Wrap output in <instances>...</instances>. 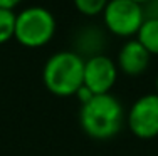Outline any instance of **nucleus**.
I'll list each match as a JSON object with an SVG mask.
<instances>
[{
    "mask_svg": "<svg viewBox=\"0 0 158 156\" xmlns=\"http://www.w3.org/2000/svg\"><path fill=\"white\" fill-rule=\"evenodd\" d=\"M15 32V10L0 9V46L14 39Z\"/></svg>",
    "mask_w": 158,
    "mask_h": 156,
    "instance_id": "10",
    "label": "nucleus"
},
{
    "mask_svg": "<svg viewBox=\"0 0 158 156\" xmlns=\"http://www.w3.org/2000/svg\"><path fill=\"white\" fill-rule=\"evenodd\" d=\"M133 2H136V3H140V5L145 7L146 3H148V2H152V0H133Z\"/></svg>",
    "mask_w": 158,
    "mask_h": 156,
    "instance_id": "14",
    "label": "nucleus"
},
{
    "mask_svg": "<svg viewBox=\"0 0 158 156\" xmlns=\"http://www.w3.org/2000/svg\"><path fill=\"white\" fill-rule=\"evenodd\" d=\"M108 2L110 0H73V5L81 15H84L88 18H94L103 14Z\"/></svg>",
    "mask_w": 158,
    "mask_h": 156,
    "instance_id": "11",
    "label": "nucleus"
},
{
    "mask_svg": "<svg viewBox=\"0 0 158 156\" xmlns=\"http://www.w3.org/2000/svg\"><path fill=\"white\" fill-rule=\"evenodd\" d=\"M118 72L119 69L116 61H113L106 54L88 57L84 59L82 86H86L93 94H108L118 81Z\"/></svg>",
    "mask_w": 158,
    "mask_h": 156,
    "instance_id": "6",
    "label": "nucleus"
},
{
    "mask_svg": "<svg viewBox=\"0 0 158 156\" xmlns=\"http://www.w3.org/2000/svg\"><path fill=\"white\" fill-rule=\"evenodd\" d=\"M57 22L54 14L46 7L31 5L15 12L14 39L27 49L44 47L54 39Z\"/></svg>",
    "mask_w": 158,
    "mask_h": 156,
    "instance_id": "3",
    "label": "nucleus"
},
{
    "mask_svg": "<svg viewBox=\"0 0 158 156\" xmlns=\"http://www.w3.org/2000/svg\"><path fill=\"white\" fill-rule=\"evenodd\" d=\"M108 44V32L104 27L96 24H88L77 29L73 37V50L77 52L82 59L93 55L104 54V47Z\"/></svg>",
    "mask_w": 158,
    "mask_h": 156,
    "instance_id": "8",
    "label": "nucleus"
},
{
    "mask_svg": "<svg viewBox=\"0 0 158 156\" xmlns=\"http://www.w3.org/2000/svg\"><path fill=\"white\" fill-rule=\"evenodd\" d=\"M101 17L108 34L121 39L136 37L146 18L143 5L133 0H110Z\"/></svg>",
    "mask_w": 158,
    "mask_h": 156,
    "instance_id": "4",
    "label": "nucleus"
},
{
    "mask_svg": "<svg viewBox=\"0 0 158 156\" xmlns=\"http://www.w3.org/2000/svg\"><path fill=\"white\" fill-rule=\"evenodd\" d=\"M156 92H158V76H156Z\"/></svg>",
    "mask_w": 158,
    "mask_h": 156,
    "instance_id": "15",
    "label": "nucleus"
},
{
    "mask_svg": "<svg viewBox=\"0 0 158 156\" xmlns=\"http://www.w3.org/2000/svg\"><path fill=\"white\" fill-rule=\"evenodd\" d=\"M79 121L88 136L94 139H110L119 133L125 113L121 102L111 92L94 94L88 102L81 104Z\"/></svg>",
    "mask_w": 158,
    "mask_h": 156,
    "instance_id": "1",
    "label": "nucleus"
},
{
    "mask_svg": "<svg viewBox=\"0 0 158 156\" xmlns=\"http://www.w3.org/2000/svg\"><path fill=\"white\" fill-rule=\"evenodd\" d=\"M24 0H0V9H10V10H15Z\"/></svg>",
    "mask_w": 158,
    "mask_h": 156,
    "instance_id": "13",
    "label": "nucleus"
},
{
    "mask_svg": "<svg viewBox=\"0 0 158 156\" xmlns=\"http://www.w3.org/2000/svg\"><path fill=\"white\" fill-rule=\"evenodd\" d=\"M84 59L74 50L54 52L46 61L42 81L49 92L59 98L74 96L82 86Z\"/></svg>",
    "mask_w": 158,
    "mask_h": 156,
    "instance_id": "2",
    "label": "nucleus"
},
{
    "mask_svg": "<svg viewBox=\"0 0 158 156\" xmlns=\"http://www.w3.org/2000/svg\"><path fill=\"white\" fill-rule=\"evenodd\" d=\"M152 55L150 52L141 46V42L135 37V39H128L121 46L116 55V66L125 76L136 77L141 76L150 66Z\"/></svg>",
    "mask_w": 158,
    "mask_h": 156,
    "instance_id": "7",
    "label": "nucleus"
},
{
    "mask_svg": "<svg viewBox=\"0 0 158 156\" xmlns=\"http://www.w3.org/2000/svg\"><path fill=\"white\" fill-rule=\"evenodd\" d=\"M143 9H145V15L146 17L158 18V0H152V2H148Z\"/></svg>",
    "mask_w": 158,
    "mask_h": 156,
    "instance_id": "12",
    "label": "nucleus"
},
{
    "mask_svg": "<svg viewBox=\"0 0 158 156\" xmlns=\"http://www.w3.org/2000/svg\"><path fill=\"white\" fill-rule=\"evenodd\" d=\"M136 39L150 52V55H158V18L146 17L136 34Z\"/></svg>",
    "mask_w": 158,
    "mask_h": 156,
    "instance_id": "9",
    "label": "nucleus"
},
{
    "mask_svg": "<svg viewBox=\"0 0 158 156\" xmlns=\"http://www.w3.org/2000/svg\"><path fill=\"white\" fill-rule=\"evenodd\" d=\"M128 128L136 138L152 139L158 136V92H150L133 102L126 116Z\"/></svg>",
    "mask_w": 158,
    "mask_h": 156,
    "instance_id": "5",
    "label": "nucleus"
}]
</instances>
